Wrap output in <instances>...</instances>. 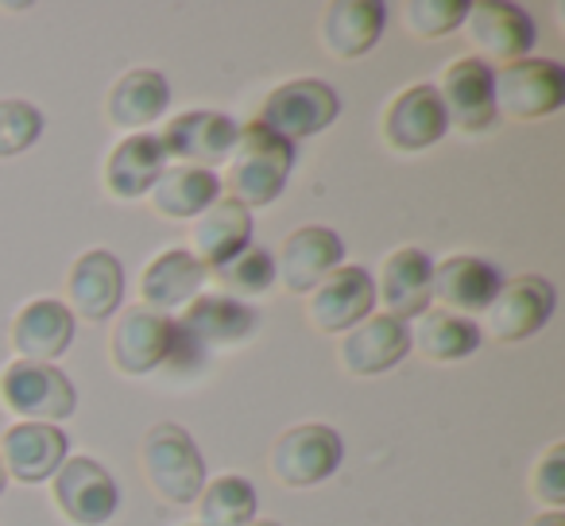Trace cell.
Returning <instances> with one entry per match:
<instances>
[{"label": "cell", "mask_w": 565, "mask_h": 526, "mask_svg": "<svg viewBox=\"0 0 565 526\" xmlns=\"http://www.w3.org/2000/svg\"><path fill=\"white\" fill-rule=\"evenodd\" d=\"M295 171V143L275 136L259 120L241 125L233 159H228V186L244 210H264L282 194Z\"/></svg>", "instance_id": "cell-1"}, {"label": "cell", "mask_w": 565, "mask_h": 526, "mask_svg": "<svg viewBox=\"0 0 565 526\" xmlns=\"http://www.w3.org/2000/svg\"><path fill=\"white\" fill-rule=\"evenodd\" d=\"M140 469H143V480L151 484V492L163 503H174V507L194 503L205 487L202 449H198V441L174 422H159L143 433Z\"/></svg>", "instance_id": "cell-2"}, {"label": "cell", "mask_w": 565, "mask_h": 526, "mask_svg": "<svg viewBox=\"0 0 565 526\" xmlns=\"http://www.w3.org/2000/svg\"><path fill=\"white\" fill-rule=\"evenodd\" d=\"M0 399L12 415L28 418V422H63L78 407V391H74L71 376L55 364H32L17 361L4 376H0Z\"/></svg>", "instance_id": "cell-3"}, {"label": "cell", "mask_w": 565, "mask_h": 526, "mask_svg": "<svg viewBox=\"0 0 565 526\" xmlns=\"http://www.w3.org/2000/svg\"><path fill=\"white\" fill-rule=\"evenodd\" d=\"M341 112V97L333 94L330 82L322 78H295L287 86L271 89L259 112V125L271 128L282 140H307L318 136L338 120Z\"/></svg>", "instance_id": "cell-4"}, {"label": "cell", "mask_w": 565, "mask_h": 526, "mask_svg": "<svg viewBox=\"0 0 565 526\" xmlns=\"http://www.w3.org/2000/svg\"><path fill=\"white\" fill-rule=\"evenodd\" d=\"M495 112L511 120H542L565 105V66L554 58H519L495 74Z\"/></svg>", "instance_id": "cell-5"}, {"label": "cell", "mask_w": 565, "mask_h": 526, "mask_svg": "<svg viewBox=\"0 0 565 526\" xmlns=\"http://www.w3.org/2000/svg\"><path fill=\"white\" fill-rule=\"evenodd\" d=\"M345 441L333 426L302 422L271 446V472L287 487H315L341 469Z\"/></svg>", "instance_id": "cell-6"}, {"label": "cell", "mask_w": 565, "mask_h": 526, "mask_svg": "<svg viewBox=\"0 0 565 526\" xmlns=\"http://www.w3.org/2000/svg\"><path fill=\"white\" fill-rule=\"evenodd\" d=\"M236 136H241V125L233 117L217 109H190L182 117L167 120L163 143L167 159H179L186 167H205L213 171L217 163H228L233 159V148H236Z\"/></svg>", "instance_id": "cell-7"}, {"label": "cell", "mask_w": 565, "mask_h": 526, "mask_svg": "<svg viewBox=\"0 0 565 526\" xmlns=\"http://www.w3.org/2000/svg\"><path fill=\"white\" fill-rule=\"evenodd\" d=\"M51 492L74 526H105L120 503L109 469H102L94 457H66L63 469L51 476Z\"/></svg>", "instance_id": "cell-8"}, {"label": "cell", "mask_w": 565, "mask_h": 526, "mask_svg": "<svg viewBox=\"0 0 565 526\" xmlns=\"http://www.w3.org/2000/svg\"><path fill=\"white\" fill-rule=\"evenodd\" d=\"M376 307V279L361 264H341L307 299V318L322 333H349Z\"/></svg>", "instance_id": "cell-9"}, {"label": "cell", "mask_w": 565, "mask_h": 526, "mask_svg": "<svg viewBox=\"0 0 565 526\" xmlns=\"http://www.w3.org/2000/svg\"><path fill=\"white\" fill-rule=\"evenodd\" d=\"M461 28L469 32V43L480 55L500 58V63H519L539 43L534 20L519 4H508V0H477V4H469Z\"/></svg>", "instance_id": "cell-10"}, {"label": "cell", "mask_w": 565, "mask_h": 526, "mask_svg": "<svg viewBox=\"0 0 565 526\" xmlns=\"http://www.w3.org/2000/svg\"><path fill=\"white\" fill-rule=\"evenodd\" d=\"M174 333H179V325H174L171 314H156L148 307L128 310L109 341V356L117 364V372H125V376H148V372L163 368L174 348Z\"/></svg>", "instance_id": "cell-11"}, {"label": "cell", "mask_w": 565, "mask_h": 526, "mask_svg": "<svg viewBox=\"0 0 565 526\" xmlns=\"http://www.w3.org/2000/svg\"><path fill=\"white\" fill-rule=\"evenodd\" d=\"M557 291L550 279L542 276H519L500 287L492 307L484 310V322L492 337L500 341H526L554 318Z\"/></svg>", "instance_id": "cell-12"}, {"label": "cell", "mask_w": 565, "mask_h": 526, "mask_svg": "<svg viewBox=\"0 0 565 526\" xmlns=\"http://www.w3.org/2000/svg\"><path fill=\"white\" fill-rule=\"evenodd\" d=\"M495 71L484 58H457L441 74V105H446L449 125L461 132H488L495 125Z\"/></svg>", "instance_id": "cell-13"}, {"label": "cell", "mask_w": 565, "mask_h": 526, "mask_svg": "<svg viewBox=\"0 0 565 526\" xmlns=\"http://www.w3.org/2000/svg\"><path fill=\"white\" fill-rule=\"evenodd\" d=\"M66 294H71V314L86 322H105L117 314L125 299V268L109 248H94L74 259L71 276H66Z\"/></svg>", "instance_id": "cell-14"}, {"label": "cell", "mask_w": 565, "mask_h": 526, "mask_svg": "<svg viewBox=\"0 0 565 526\" xmlns=\"http://www.w3.org/2000/svg\"><path fill=\"white\" fill-rule=\"evenodd\" d=\"M66 449H71V441L58 426L20 422L0 438V464L20 484H43L63 469Z\"/></svg>", "instance_id": "cell-15"}, {"label": "cell", "mask_w": 565, "mask_h": 526, "mask_svg": "<svg viewBox=\"0 0 565 526\" xmlns=\"http://www.w3.org/2000/svg\"><path fill=\"white\" fill-rule=\"evenodd\" d=\"M341 259H345V244H341V236L333 233V228L302 225L299 233H291L287 244H282L275 276L287 283V291L310 294L330 271L341 268Z\"/></svg>", "instance_id": "cell-16"}, {"label": "cell", "mask_w": 565, "mask_h": 526, "mask_svg": "<svg viewBox=\"0 0 565 526\" xmlns=\"http://www.w3.org/2000/svg\"><path fill=\"white\" fill-rule=\"evenodd\" d=\"M411 345L415 341H411L407 322L387 314H369L341 341V364L353 376H380V372H392L395 364L407 361Z\"/></svg>", "instance_id": "cell-17"}, {"label": "cell", "mask_w": 565, "mask_h": 526, "mask_svg": "<svg viewBox=\"0 0 565 526\" xmlns=\"http://www.w3.org/2000/svg\"><path fill=\"white\" fill-rule=\"evenodd\" d=\"M503 287V271L492 259L480 256H449L434 264V299L449 310V314H484L492 299Z\"/></svg>", "instance_id": "cell-18"}, {"label": "cell", "mask_w": 565, "mask_h": 526, "mask_svg": "<svg viewBox=\"0 0 565 526\" xmlns=\"http://www.w3.org/2000/svg\"><path fill=\"white\" fill-rule=\"evenodd\" d=\"M449 132L446 105L438 97V86H411L387 105L384 117V140L395 151H426L434 143H441V136Z\"/></svg>", "instance_id": "cell-19"}, {"label": "cell", "mask_w": 565, "mask_h": 526, "mask_svg": "<svg viewBox=\"0 0 565 526\" xmlns=\"http://www.w3.org/2000/svg\"><path fill=\"white\" fill-rule=\"evenodd\" d=\"M210 268L194 256L190 248H167L151 259L140 276V299L156 314H171V310H186L190 302L202 294Z\"/></svg>", "instance_id": "cell-20"}, {"label": "cell", "mask_w": 565, "mask_h": 526, "mask_svg": "<svg viewBox=\"0 0 565 526\" xmlns=\"http://www.w3.org/2000/svg\"><path fill=\"white\" fill-rule=\"evenodd\" d=\"M179 330L194 341L198 348H217V345H244L256 337L259 330V310L228 294H198L179 318Z\"/></svg>", "instance_id": "cell-21"}, {"label": "cell", "mask_w": 565, "mask_h": 526, "mask_svg": "<svg viewBox=\"0 0 565 526\" xmlns=\"http://www.w3.org/2000/svg\"><path fill=\"white\" fill-rule=\"evenodd\" d=\"M380 302L387 318H423L434 302V259L423 248H395L380 271Z\"/></svg>", "instance_id": "cell-22"}, {"label": "cell", "mask_w": 565, "mask_h": 526, "mask_svg": "<svg viewBox=\"0 0 565 526\" xmlns=\"http://www.w3.org/2000/svg\"><path fill=\"white\" fill-rule=\"evenodd\" d=\"M74 341V314L58 299H35L12 322V348L32 364H51Z\"/></svg>", "instance_id": "cell-23"}, {"label": "cell", "mask_w": 565, "mask_h": 526, "mask_svg": "<svg viewBox=\"0 0 565 526\" xmlns=\"http://www.w3.org/2000/svg\"><path fill=\"white\" fill-rule=\"evenodd\" d=\"M387 9L376 0H338L322 12V47L333 58H361L380 43Z\"/></svg>", "instance_id": "cell-24"}, {"label": "cell", "mask_w": 565, "mask_h": 526, "mask_svg": "<svg viewBox=\"0 0 565 526\" xmlns=\"http://www.w3.org/2000/svg\"><path fill=\"white\" fill-rule=\"evenodd\" d=\"M167 171V151L159 136L132 132L113 148L109 163H105V186L120 202H132L140 194H151L159 174Z\"/></svg>", "instance_id": "cell-25"}, {"label": "cell", "mask_w": 565, "mask_h": 526, "mask_svg": "<svg viewBox=\"0 0 565 526\" xmlns=\"http://www.w3.org/2000/svg\"><path fill=\"white\" fill-rule=\"evenodd\" d=\"M190 251L202 259L205 268H221L233 256H241L252 240V210H244L236 197H217L202 217L194 221Z\"/></svg>", "instance_id": "cell-26"}, {"label": "cell", "mask_w": 565, "mask_h": 526, "mask_svg": "<svg viewBox=\"0 0 565 526\" xmlns=\"http://www.w3.org/2000/svg\"><path fill=\"white\" fill-rule=\"evenodd\" d=\"M221 197V179L205 167H167L159 182L151 186V205L159 217L171 221H194Z\"/></svg>", "instance_id": "cell-27"}, {"label": "cell", "mask_w": 565, "mask_h": 526, "mask_svg": "<svg viewBox=\"0 0 565 526\" xmlns=\"http://www.w3.org/2000/svg\"><path fill=\"white\" fill-rule=\"evenodd\" d=\"M171 105V82L159 71H128L109 89V120L125 132L159 120Z\"/></svg>", "instance_id": "cell-28"}, {"label": "cell", "mask_w": 565, "mask_h": 526, "mask_svg": "<svg viewBox=\"0 0 565 526\" xmlns=\"http://www.w3.org/2000/svg\"><path fill=\"white\" fill-rule=\"evenodd\" d=\"M411 341L418 345V353L441 364V361H465V356H472L480 348V341H484V333L469 318H457L449 310H426L418 318V333Z\"/></svg>", "instance_id": "cell-29"}, {"label": "cell", "mask_w": 565, "mask_h": 526, "mask_svg": "<svg viewBox=\"0 0 565 526\" xmlns=\"http://www.w3.org/2000/svg\"><path fill=\"white\" fill-rule=\"evenodd\" d=\"M198 511H202V526H248L256 523L259 495L252 480L228 472V476H217L213 484L202 487Z\"/></svg>", "instance_id": "cell-30"}, {"label": "cell", "mask_w": 565, "mask_h": 526, "mask_svg": "<svg viewBox=\"0 0 565 526\" xmlns=\"http://www.w3.org/2000/svg\"><path fill=\"white\" fill-rule=\"evenodd\" d=\"M213 279L225 287L228 299H256L275 283V256L267 248H244L241 256H233L228 264L213 268Z\"/></svg>", "instance_id": "cell-31"}, {"label": "cell", "mask_w": 565, "mask_h": 526, "mask_svg": "<svg viewBox=\"0 0 565 526\" xmlns=\"http://www.w3.org/2000/svg\"><path fill=\"white\" fill-rule=\"evenodd\" d=\"M43 136V112L32 101H0V159L20 155Z\"/></svg>", "instance_id": "cell-32"}, {"label": "cell", "mask_w": 565, "mask_h": 526, "mask_svg": "<svg viewBox=\"0 0 565 526\" xmlns=\"http://www.w3.org/2000/svg\"><path fill=\"white\" fill-rule=\"evenodd\" d=\"M465 12H469L465 0H411L403 17H407V28L415 35L438 40V35H449L465 24Z\"/></svg>", "instance_id": "cell-33"}, {"label": "cell", "mask_w": 565, "mask_h": 526, "mask_svg": "<svg viewBox=\"0 0 565 526\" xmlns=\"http://www.w3.org/2000/svg\"><path fill=\"white\" fill-rule=\"evenodd\" d=\"M531 492L546 503L550 511H557L565 503V446H550V453L534 464V476H531Z\"/></svg>", "instance_id": "cell-34"}, {"label": "cell", "mask_w": 565, "mask_h": 526, "mask_svg": "<svg viewBox=\"0 0 565 526\" xmlns=\"http://www.w3.org/2000/svg\"><path fill=\"white\" fill-rule=\"evenodd\" d=\"M534 526H565V515H562V511H546V515H542Z\"/></svg>", "instance_id": "cell-35"}, {"label": "cell", "mask_w": 565, "mask_h": 526, "mask_svg": "<svg viewBox=\"0 0 565 526\" xmlns=\"http://www.w3.org/2000/svg\"><path fill=\"white\" fill-rule=\"evenodd\" d=\"M4 484H9V472H4V464H0V492H4Z\"/></svg>", "instance_id": "cell-36"}, {"label": "cell", "mask_w": 565, "mask_h": 526, "mask_svg": "<svg viewBox=\"0 0 565 526\" xmlns=\"http://www.w3.org/2000/svg\"><path fill=\"white\" fill-rule=\"evenodd\" d=\"M248 526H279V523H271V518H256V523H248Z\"/></svg>", "instance_id": "cell-37"}, {"label": "cell", "mask_w": 565, "mask_h": 526, "mask_svg": "<svg viewBox=\"0 0 565 526\" xmlns=\"http://www.w3.org/2000/svg\"><path fill=\"white\" fill-rule=\"evenodd\" d=\"M190 526H202V523H190Z\"/></svg>", "instance_id": "cell-38"}]
</instances>
